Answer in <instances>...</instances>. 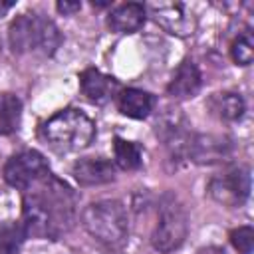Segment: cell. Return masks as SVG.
<instances>
[{
	"instance_id": "1",
	"label": "cell",
	"mask_w": 254,
	"mask_h": 254,
	"mask_svg": "<svg viewBox=\"0 0 254 254\" xmlns=\"http://www.w3.org/2000/svg\"><path fill=\"white\" fill-rule=\"evenodd\" d=\"M77 214V196L67 183L48 173L24 190L22 224L28 236L60 238L71 230Z\"/></svg>"
},
{
	"instance_id": "2",
	"label": "cell",
	"mask_w": 254,
	"mask_h": 254,
	"mask_svg": "<svg viewBox=\"0 0 254 254\" xmlns=\"http://www.w3.org/2000/svg\"><path fill=\"white\" fill-rule=\"evenodd\" d=\"M8 42L14 54H42L52 56L62 44L58 26L40 14H20L8 28Z\"/></svg>"
},
{
	"instance_id": "3",
	"label": "cell",
	"mask_w": 254,
	"mask_h": 254,
	"mask_svg": "<svg viewBox=\"0 0 254 254\" xmlns=\"http://www.w3.org/2000/svg\"><path fill=\"white\" fill-rule=\"evenodd\" d=\"M83 228L109 250H119L129 236L127 210L119 200H97L83 208L81 212Z\"/></svg>"
},
{
	"instance_id": "4",
	"label": "cell",
	"mask_w": 254,
	"mask_h": 254,
	"mask_svg": "<svg viewBox=\"0 0 254 254\" xmlns=\"http://www.w3.org/2000/svg\"><path fill=\"white\" fill-rule=\"evenodd\" d=\"M42 135L58 151H79L93 141L95 123L83 111L67 107L54 113L44 123Z\"/></svg>"
},
{
	"instance_id": "5",
	"label": "cell",
	"mask_w": 254,
	"mask_h": 254,
	"mask_svg": "<svg viewBox=\"0 0 254 254\" xmlns=\"http://www.w3.org/2000/svg\"><path fill=\"white\" fill-rule=\"evenodd\" d=\"M187 232H189V218H187L183 204L175 196L167 194L161 200L157 224H155L153 234H151L153 248L163 252V254H169L185 242Z\"/></svg>"
},
{
	"instance_id": "6",
	"label": "cell",
	"mask_w": 254,
	"mask_h": 254,
	"mask_svg": "<svg viewBox=\"0 0 254 254\" xmlns=\"http://www.w3.org/2000/svg\"><path fill=\"white\" fill-rule=\"evenodd\" d=\"M50 173L46 157L36 149H24L12 155L4 165V179L10 187L26 190L30 185Z\"/></svg>"
},
{
	"instance_id": "7",
	"label": "cell",
	"mask_w": 254,
	"mask_h": 254,
	"mask_svg": "<svg viewBox=\"0 0 254 254\" xmlns=\"http://www.w3.org/2000/svg\"><path fill=\"white\" fill-rule=\"evenodd\" d=\"M208 192L220 204L226 206L242 204L250 194V171L246 167H238L220 177H214L208 185Z\"/></svg>"
},
{
	"instance_id": "8",
	"label": "cell",
	"mask_w": 254,
	"mask_h": 254,
	"mask_svg": "<svg viewBox=\"0 0 254 254\" xmlns=\"http://www.w3.org/2000/svg\"><path fill=\"white\" fill-rule=\"evenodd\" d=\"M153 20L169 34L187 38L192 36L196 30V18L194 14L181 2H159L149 6Z\"/></svg>"
},
{
	"instance_id": "9",
	"label": "cell",
	"mask_w": 254,
	"mask_h": 254,
	"mask_svg": "<svg viewBox=\"0 0 254 254\" xmlns=\"http://www.w3.org/2000/svg\"><path fill=\"white\" fill-rule=\"evenodd\" d=\"M79 87H81V93L91 103H97V105L107 103L109 99L117 97V93L121 91V85L115 77L105 75L95 67H87L79 73Z\"/></svg>"
},
{
	"instance_id": "10",
	"label": "cell",
	"mask_w": 254,
	"mask_h": 254,
	"mask_svg": "<svg viewBox=\"0 0 254 254\" xmlns=\"http://www.w3.org/2000/svg\"><path fill=\"white\" fill-rule=\"evenodd\" d=\"M75 181L81 187H95V185H105L115 179V167L111 161L103 157H85L75 161L71 169Z\"/></svg>"
},
{
	"instance_id": "11",
	"label": "cell",
	"mask_w": 254,
	"mask_h": 254,
	"mask_svg": "<svg viewBox=\"0 0 254 254\" xmlns=\"http://www.w3.org/2000/svg\"><path fill=\"white\" fill-rule=\"evenodd\" d=\"M198 89H200V71L190 60H185L177 67L173 79L169 81L167 93L177 99H187V97H192Z\"/></svg>"
},
{
	"instance_id": "12",
	"label": "cell",
	"mask_w": 254,
	"mask_h": 254,
	"mask_svg": "<svg viewBox=\"0 0 254 254\" xmlns=\"http://www.w3.org/2000/svg\"><path fill=\"white\" fill-rule=\"evenodd\" d=\"M117 107L123 115L131 119H145L155 107V97L149 91L137 89V87H127L117 93Z\"/></svg>"
},
{
	"instance_id": "13",
	"label": "cell",
	"mask_w": 254,
	"mask_h": 254,
	"mask_svg": "<svg viewBox=\"0 0 254 254\" xmlns=\"http://www.w3.org/2000/svg\"><path fill=\"white\" fill-rule=\"evenodd\" d=\"M145 22V6L139 4V2H127V4H121L117 6L109 18H107V24L113 32H119V34H131V32H137Z\"/></svg>"
},
{
	"instance_id": "14",
	"label": "cell",
	"mask_w": 254,
	"mask_h": 254,
	"mask_svg": "<svg viewBox=\"0 0 254 254\" xmlns=\"http://www.w3.org/2000/svg\"><path fill=\"white\" fill-rule=\"evenodd\" d=\"M228 149L230 145L226 143V139L214 135H202L189 143V153L198 163H216L228 155Z\"/></svg>"
},
{
	"instance_id": "15",
	"label": "cell",
	"mask_w": 254,
	"mask_h": 254,
	"mask_svg": "<svg viewBox=\"0 0 254 254\" xmlns=\"http://www.w3.org/2000/svg\"><path fill=\"white\" fill-rule=\"evenodd\" d=\"M208 107L222 121H238L244 115V99L234 91L212 95V99L208 101Z\"/></svg>"
},
{
	"instance_id": "16",
	"label": "cell",
	"mask_w": 254,
	"mask_h": 254,
	"mask_svg": "<svg viewBox=\"0 0 254 254\" xmlns=\"http://www.w3.org/2000/svg\"><path fill=\"white\" fill-rule=\"evenodd\" d=\"M22 119V101L14 93H0V135L18 131Z\"/></svg>"
},
{
	"instance_id": "17",
	"label": "cell",
	"mask_w": 254,
	"mask_h": 254,
	"mask_svg": "<svg viewBox=\"0 0 254 254\" xmlns=\"http://www.w3.org/2000/svg\"><path fill=\"white\" fill-rule=\"evenodd\" d=\"M113 153L115 163L123 171H135L141 167V147L133 141H125L121 137H115L113 141Z\"/></svg>"
},
{
	"instance_id": "18",
	"label": "cell",
	"mask_w": 254,
	"mask_h": 254,
	"mask_svg": "<svg viewBox=\"0 0 254 254\" xmlns=\"http://www.w3.org/2000/svg\"><path fill=\"white\" fill-rule=\"evenodd\" d=\"M26 230L22 222H6L0 226V254H18L26 240Z\"/></svg>"
},
{
	"instance_id": "19",
	"label": "cell",
	"mask_w": 254,
	"mask_h": 254,
	"mask_svg": "<svg viewBox=\"0 0 254 254\" xmlns=\"http://www.w3.org/2000/svg\"><path fill=\"white\" fill-rule=\"evenodd\" d=\"M230 58L238 65H250L254 58V38L250 30L240 32L230 44Z\"/></svg>"
},
{
	"instance_id": "20",
	"label": "cell",
	"mask_w": 254,
	"mask_h": 254,
	"mask_svg": "<svg viewBox=\"0 0 254 254\" xmlns=\"http://www.w3.org/2000/svg\"><path fill=\"white\" fill-rule=\"evenodd\" d=\"M230 242L238 254H252L254 248V230L252 226H238L230 232Z\"/></svg>"
},
{
	"instance_id": "21",
	"label": "cell",
	"mask_w": 254,
	"mask_h": 254,
	"mask_svg": "<svg viewBox=\"0 0 254 254\" xmlns=\"http://www.w3.org/2000/svg\"><path fill=\"white\" fill-rule=\"evenodd\" d=\"M56 8H58V12H62L64 16H69V14H75L79 8H81V4L79 2H58L56 4Z\"/></svg>"
},
{
	"instance_id": "22",
	"label": "cell",
	"mask_w": 254,
	"mask_h": 254,
	"mask_svg": "<svg viewBox=\"0 0 254 254\" xmlns=\"http://www.w3.org/2000/svg\"><path fill=\"white\" fill-rule=\"evenodd\" d=\"M14 4H16V2H12V0H0V18H2L10 8H14Z\"/></svg>"
},
{
	"instance_id": "23",
	"label": "cell",
	"mask_w": 254,
	"mask_h": 254,
	"mask_svg": "<svg viewBox=\"0 0 254 254\" xmlns=\"http://www.w3.org/2000/svg\"><path fill=\"white\" fill-rule=\"evenodd\" d=\"M91 6H97V8H105V6H109V2H91Z\"/></svg>"
},
{
	"instance_id": "24",
	"label": "cell",
	"mask_w": 254,
	"mask_h": 254,
	"mask_svg": "<svg viewBox=\"0 0 254 254\" xmlns=\"http://www.w3.org/2000/svg\"><path fill=\"white\" fill-rule=\"evenodd\" d=\"M0 54H2V42H0Z\"/></svg>"
}]
</instances>
